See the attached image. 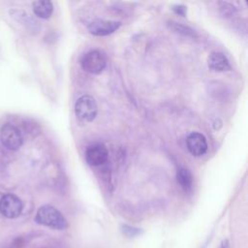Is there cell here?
Segmentation results:
<instances>
[{
	"mask_svg": "<svg viewBox=\"0 0 248 248\" xmlns=\"http://www.w3.org/2000/svg\"><path fill=\"white\" fill-rule=\"evenodd\" d=\"M35 221L43 226L49 227L54 230H65L68 227L67 220L62 213L55 207L46 204L41 206L35 216Z\"/></svg>",
	"mask_w": 248,
	"mask_h": 248,
	"instance_id": "cell-1",
	"label": "cell"
},
{
	"mask_svg": "<svg viewBox=\"0 0 248 248\" xmlns=\"http://www.w3.org/2000/svg\"><path fill=\"white\" fill-rule=\"evenodd\" d=\"M98 112V106L95 99L90 95L80 96L75 104L76 115L86 122H91L95 119Z\"/></svg>",
	"mask_w": 248,
	"mask_h": 248,
	"instance_id": "cell-2",
	"label": "cell"
},
{
	"mask_svg": "<svg viewBox=\"0 0 248 248\" xmlns=\"http://www.w3.org/2000/svg\"><path fill=\"white\" fill-rule=\"evenodd\" d=\"M106 65V57L99 50H91L87 52L81 59L82 69L93 75L100 74L105 69Z\"/></svg>",
	"mask_w": 248,
	"mask_h": 248,
	"instance_id": "cell-3",
	"label": "cell"
},
{
	"mask_svg": "<svg viewBox=\"0 0 248 248\" xmlns=\"http://www.w3.org/2000/svg\"><path fill=\"white\" fill-rule=\"evenodd\" d=\"M1 142L10 150H16L22 144V137L16 127L12 124H5L0 131Z\"/></svg>",
	"mask_w": 248,
	"mask_h": 248,
	"instance_id": "cell-4",
	"label": "cell"
},
{
	"mask_svg": "<svg viewBox=\"0 0 248 248\" xmlns=\"http://www.w3.org/2000/svg\"><path fill=\"white\" fill-rule=\"evenodd\" d=\"M22 210L21 201L13 194L4 195L0 200V212L7 218H16Z\"/></svg>",
	"mask_w": 248,
	"mask_h": 248,
	"instance_id": "cell-5",
	"label": "cell"
},
{
	"mask_svg": "<svg viewBox=\"0 0 248 248\" xmlns=\"http://www.w3.org/2000/svg\"><path fill=\"white\" fill-rule=\"evenodd\" d=\"M120 25L119 21L97 18L89 23L88 30L94 36H107L116 31Z\"/></svg>",
	"mask_w": 248,
	"mask_h": 248,
	"instance_id": "cell-6",
	"label": "cell"
},
{
	"mask_svg": "<svg viewBox=\"0 0 248 248\" xmlns=\"http://www.w3.org/2000/svg\"><path fill=\"white\" fill-rule=\"evenodd\" d=\"M186 144L188 150L194 156H202L207 150L206 140L201 133H191L186 139Z\"/></svg>",
	"mask_w": 248,
	"mask_h": 248,
	"instance_id": "cell-7",
	"label": "cell"
},
{
	"mask_svg": "<svg viewBox=\"0 0 248 248\" xmlns=\"http://www.w3.org/2000/svg\"><path fill=\"white\" fill-rule=\"evenodd\" d=\"M108 157V149L103 144H94L87 148L85 152L86 162L90 166H100L104 164Z\"/></svg>",
	"mask_w": 248,
	"mask_h": 248,
	"instance_id": "cell-8",
	"label": "cell"
},
{
	"mask_svg": "<svg viewBox=\"0 0 248 248\" xmlns=\"http://www.w3.org/2000/svg\"><path fill=\"white\" fill-rule=\"evenodd\" d=\"M207 65L209 69L216 72H224L231 69L230 62L226 55L222 52H212L207 58Z\"/></svg>",
	"mask_w": 248,
	"mask_h": 248,
	"instance_id": "cell-9",
	"label": "cell"
},
{
	"mask_svg": "<svg viewBox=\"0 0 248 248\" xmlns=\"http://www.w3.org/2000/svg\"><path fill=\"white\" fill-rule=\"evenodd\" d=\"M34 14L41 18H48L53 11V5L48 0H40L33 2Z\"/></svg>",
	"mask_w": 248,
	"mask_h": 248,
	"instance_id": "cell-10",
	"label": "cell"
},
{
	"mask_svg": "<svg viewBox=\"0 0 248 248\" xmlns=\"http://www.w3.org/2000/svg\"><path fill=\"white\" fill-rule=\"evenodd\" d=\"M176 178L178 183L185 192H188L192 189L193 175L189 170L185 168H179L176 172Z\"/></svg>",
	"mask_w": 248,
	"mask_h": 248,
	"instance_id": "cell-11",
	"label": "cell"
},
{
	"mask_svg": "<svg viewBox=\"0 0 248 248\" xmlns=\"http://www.w3.org/2000/svg\"><path fill=\"white\" fill-rule=\"evenodd\" d=\"M169 27L171 30H173L174 32L179 33V34L184 35V36H187V37H196L197 36L196 32L192 28H190L188 26H185L183 24L174 22V21H170L169 22Z\"/></svg>",
	"mask_w": 248,
	"mask_h": 248,
	"instance_id": "cell-12",
	"label": "cell"
},
{
	"mask_svg": "<svg viewBox=\"0 0 248 248\" xmlns=\"http://www.w3.org/2000/svg\"><path fill=\"white\" fill-rule=\"evenodd\" d=\"M121 231L128 237H135V236H137V235H139L142 232V231L140 229L131 227V226H128V225H122Z\"/></svg>",
	"mask_w": 248,
	"mask_h": 248,
	"instance_id": "cell-13",
	"label": "cell"
},
{
	"mask_svg": "<svg viewBox=\"0 0 248 248\" xmlns=\"http://www.w3.org/2000/svg\"><path fill=\"white\" fill-rule=\"evenodd\" d=\"M224 7H221L220 9H221V11L223 10V15H225V16H232V14L233 13V11H234V9H233V7L231 5V4H229V3H221Z\"/></svg>",
	"mask_w": 248,
	"mask_h": 248,
	"instance_id": "cell-14",
	"label": "cell"
},
{
	"mask_svg": "<svg viewBox=\"0 0 248 248\" xmlns=\"http://www.w3.org/2000/svg\"><path fill=\"white\" fill-rule=\"evenodd\" d=\"M24 245V240H22V238H16L15 240H13L9 246H7L6 248H21Z\"/></svg>",
	"mask_w": 248,
	"mask_h": 248,
	"instance_id": "cell-15",
	"label": "cell"
},
{
	"mask_svg": "<svg viewBox=\"0 0 248 248\" xmlns=\"http://www.w3.org/2000/svg\"><path fill=\"white\" fill-rule=\"evenodd\" d=\"M173 10H174V12H175L176 14H179V15H181V16H184L185 13H186V8H185L184 6H181V5L174 6Z\"/></svg>",
	"mask_w": 248,
	"mask_h": 248,
	"instance_id": "cell-16",
	"label": "cell"
},
{
	"mask_svg": "<svg viewBox=\"0 0 248 248\" xmlns=\"http://www.w3.org/2000/svg\"><path fill=\"white\" fill-rule=\"evenodd\" d=\"M219 248H230V243H229V240L225 239L221 242V245Z\"/></svg>",
	"mask_w": 248,
	"mask_h": 248,
	"instance_id": "cell-17",
	"label": "cell"
},
{
	"mask_svg": "<svg viewBox=\"0 0 248 248\" xmlns=\"http://www.w3.org/2000/svg\"><path fill=\"white\" fill-rule=\"evenodd\" d=\"M203 248H204V247H203Z\"/></svg>",
	"mask_w": 248,
	"mask_h": 248,
	"instance_id": "cell-18",
	"label": "cell"
}]
</instances>
